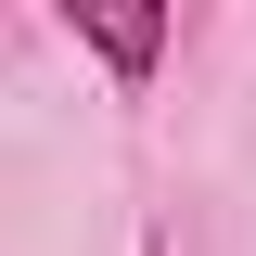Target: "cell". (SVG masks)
<instances>
[{"mask_svg": "<svg viewBox=\"0 0 256 256\" xmlns=\"http://www.w3.org/2000/svg\"><path fill=\"white\" fill-rule=\"evenodd\" d=\"M52 26L77 38V52H102V64H116V77H128V90H141V77H154V64H166V13H154V0H141V13H102V0H64Z\"/></svg>", "mask_w": 256, "mask_h": 256, "instance_id": "cell-1", "label": "cell"}]
</instances>
